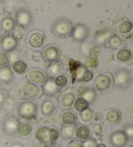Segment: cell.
<instances>
[{
  "mask_svg": "<svg viewBox=\"0 0 133 147\" xmlns=\"http://www.w3.org/2000/svg\"><path fill=\"white\" fill-rule=\"evenodd\" d=\"M80 97L84 98L88 102H91L95 100L96 94L92 89H86L81 93Z\"/></svg>",
  "mask_w": 133,
  "mask_h": 147,
  "instance_id": "484cf974",
  "label": "cell"
},
{
  "mask_svg": "<svg viewBox=\"0 0 133 147\" xmlns=\"http://www.w3.org/2000/svg\"><path fill=\"white\" fill-rule=\"evenodd\" d=\"M73 106L75 110L79 112H82L86 109H88L89 102L81 97H79L74 101Z\"/></svg>",
  "mask_w": 133,
  "mask_h": 147,
  "instance_id": "603a6c76",
  "label": "cell"
},
{
  "mask_svg": "<svg viewBox=\"0 0 133 147\" xmlns=\"http://www.w3.org/2000/svg\"><path fill=\"white\" fill-rule=\"evenodd\" d=\"M19 113L24 118H32L37 112V105L33 102L27 101L22 103L19 106Z\"/></svg>",
  "mask_w": 133,
  "mask_h": 147,
  "instance_id": "3957f363",
  "label": "cell"
},
{
  "mask_svg": "<svg viewBox=\"0 0 133 147\" xmlns=\"http://www.w3.org/2000/svg\"><path fill=\"white\" fill-rule=\"evenodd\" d=\"M59 55V50L54 45H48L43 49V57L47 61L50 62H53L57 60Z\"/></svg>",
  "mask_w": 133,
  "mask_h": 147,
  "instance_id": "ba28073f",
  "label": "cell"
},
{
  "mask_svg": "<svg viewBox=\"0 0 133 147\" xmlns=\"http://www.w3.org/2000/svg\"><path fill=\"white\" fill-rule=\"evenodd\" d=\"M121 113L119 110H110L107 114V119L112 124L118 123L121 120Z\"/></svg>",
  "mask_w": 133,
  "mask_h": 147,
  "instance_id": "44dd1931",
  "label": "cell"
},
{
  "mask_svg": "<svg viewBox=\"0 0 133 147\" xmlns=\"http://www.w3.org/2000/svg\"><path fill=\"white\" fill-rule=\"evenodd\" d=\"M132 29V24L127 20L121 19L117 23L116 31L120 34H126L129 33Z\"/></svg>",
  "mask_w": 133,
  "mask_h": 147,
  "instance_id": "4fadbf2b",
  "label": "cell"
},
{
  "mask_svg": "<svg viewBox=\"0 0 133 147\" xmlns=\"http://www.w3.org/2000/svg\"><path fill=\"white\" fill-rule=\"evenodd\" d=\"M96 141L94 139H88L84 142L83 147H96Z\"/></svg>",
  "mask_w": 133,
  "mask_h": 147,
  "instance_id": "74e56055",
  "label": "cell"
},
{
  "mask_svg": "<svg viewBox=\"0 0 133 147\" xmlns=\"http://www.w3.org/2000/svg\"><path fill=\"white\" fill-rule=\"evenodd\" d=\"M96 147H107L105 146V144H104L103 143H99L98 144H97Z\"/></svg>",
  "mask_w": 133,
  "mask_h": 147,
  "instance_id": "ee69618b",
  "label": "cell"
},
{
  "mask_svg": "<svg viewBox=\"0 0 133 147\" xmlns=\"http://www.w3.org/2000/svg\"><path fill=\"white\" fill-rule=\"evenodd\" d=\"M60 64H57V63H56V64H54L53 65H52V66L50 67V74H52V75H57L58 73H59L60 71Z\"/></svg>",
  "mask_w": 133,
  "mask_h": 147,
  "instance_id": "8d00e7d4",
  "label": "cell"
},
{
  "mask_svg": "<svg viewBox=\"0 0 133 147\" xmlns=\"http://www.w3.org/2000/svg\"><path fill=\"white\" fill-rule=\"evenodd\" d=\"M70 147H83V144H82L81 143H79V142L75 141L70 144Z\"/></svg>",
  "mask_w": 133,
  "mask_h": 147,
  "instance_id": "b9f144b4",
  "label": "cell"
},
{
  "mask_svg": "<svg viewBox=\"0 0 133 147\" xmlns=\"http://www.w3.org/2000/svg\"><path fill=\"white\" fill-rule=\"evenodd\" d=\"M29 43L33 47L38 48L41 47L44 42V37L43 34L38 32H33L29 36Z\"/></svg>",
  "mask_w": 133,
  "mask_h": 147,
  "instance_id": "9a60e30c",
  "label": "cell"
},
{
  "mask_svg": "<svg viewBox=\"0 0 133 147\" xmlns=\"http://www.w3.org/2000/svg\"><path fill=\"white\" fill-rule=\"evenodd\" d=\"M13 73L11 68L6 67L0 69V82L5 84H9L13 80Z\"/></svg>",
  "mask_w": 133,
  "mask_h": 147,
  "instance_id": "e0dca14e",
  "label": "cell"
},
{
  "mask_svg": "<svg viewBox=\"0 0 133 147\" xmlns=\"http://www.w3.org/2000/svg\"><path fill=\"white\" fill-rule=\"evenodd\" d=\"M17 126V121L14 118H9L5 123V128L9 132H13L16 131Z\"/></svg>",
  "mask_w": 133,
  "mask_h": 147,
  "instance_id": "f1b7e54d",
  "label": "cell"
},
{
  "mask_svg": "<svg viewBox=\"0 0 133 147\" xmlns=\"http://www.w3.org/2000/svg\"><path fill=\"white\" fill-rule=\"evenodd\" d=\"M114 84L117 87L125 88L129 84L131 80V74L129 70L120 69L116 72L114 77Z\"/></svg>",
  "mask_w": 133,
  "mask_h": 147,
  "instance_id": "7a4b0ae2",
  "label": "cell"
},
{
  "mask_svg": "<svg viewBox=\"0 0 133 147\" xmlns=\"http://www.w3.org/2000/svg\"><path fill=\"white\" fill-rule=\"evenodd\" d=\"M95 84L99 91H105L108 90L111 86V80L106 75H101L96 78Z\"/></svg>",
  "mask_w": 133,
  "mask_h": 147,
  "instance_id": "2e32d148",
  "label": "cell"
},
{
  "mask_svg": "<svg viewBox=\"0 0 133 147\" xmlns=\"http://www.w3.org/2000/svg\"><path fill=\"white\" fill-rule=\"evenodd\" d=\"M75 96L73 93H67L63 95L61 97L60 102V105L64 108H69L72 106L75 101Z\"/></svg>",
  "mask_w": 133,
  "mask_h": 147,
  "instance_id": "ffe728a7",
  "label": "cell"
},
{
  "mask_svg": "<svg viewBox=\"0 0 133 147\" xmlns=\"http://www.w3.org/2000/svg\"><path fill=\"white\" fill-rule=\"evenodd\" d=\"M93 130L96 134H99V133H101V130H102V127H101V125H96L94 126Z\"/></svg>",
  "mask_w": 133,
  "mask_h": 147,
  "instance_id": "ab89813d",
  "label": "cell"
},
{
  "mask_svg": "<svg viewBox=\"0 0 133 147\" xmlns=\"http://www.w3.org/2000/svg\"><path fill=\"white\" fill-rule=\"evenodd\" d=\"M103 119V114L100 112H97L95 114V116H94V120L97 122H99V121H101Z\"/></svg>",
  "mask_w": 133,
  "mask_h": 147,
  "instance_id": "f35d334b",
  "label": "cell"
},
{
  "mask_svg": "<svg viewBox=\"0 0 133 147\" xmlns=\"http://www.w3.org/2000/svg\"><path fill=\"white\" fill-rule=\"evenodd\" d=\"M60 121L64 126H71L75 125L77 121V116L71 110H64L60 114Z\"/></svg>",
  "mask_w": 133,
  "mask_h": 147,
  "instance_id": "52a82bcc",
  "label": "cell"
},
{
  "mask_svg": "<svg viewBox=\"0 0 133 147\" xmlns=\"http://www.w3.org/2000/svg\"><path fill=\"white\" fill-rule=\"evenodd\" d=\"M5 99V95L2 92H0V104L2 103Z\"/></svg>",
  "mask_w": 133,
  "mask_h": 147,
  "instance_id": "7bdbcfd3",
  "label": "cell"
},
{
  "mask_svg": "<svg viewBox=\"0 0 133 147\" xmlns=\"http://www.w3.org/2000/svg\"><path fill=\"white\" fill-rule=\"evenodd\" d=\"M90 136V130L88 126L79 125L76 129V137L81 141H85Z\"/></svg>",
  "mask_w": 133,
  "mask_h": 147,
  "instance_id": "ac0fdd59",
  "label": "cell"
},
{
  "mask_svg": "<svg viewBox=\"0 0 133 147\" xmlns=\"http://www.w3.org/2000/svg\"><path fill=\"white\" fill-rule=\"evenodd\" d=\"M54 104L53 103L52 101L46 100L44 101L42 105L41 110H42L43 114L48 115L53 112V110H54Z\"/></svg>",
  "mask_w": 133,
  "mask_h": 147,
  "instance_id": "83f0119b",
  "label": "cell"
},
{
  "mask_svg": "<svg viewBox=\"0 0 133 147\" xmlns=\"http://www.w3.org/2000/svg\"><path fill=\"white\" fill-rule=\"evenodd\" d=\"M23 92L26 93L30 97H37L40 94V89L38 86L29 81H24L21 84Z\"/></svg>",
  "mask_w": 133,
  "mask_h": 147,
  "instance_id": "8fae6325",
  "label": "cell"
},
{
  "mask_svg": "<svg viewBox=\"0 0 133 147\" xmlns=\"http://www.w3.org/2000/svg\"><path fill=\"white\" fill-rule=\"evenodd\" d=\"M116 58L120 62H129L132 58V53L129 49L124 48L119 49L116 53Z\"/></svg>",
  "mask_w": 133,
  "mask_h": 147,
  "instance_id": "d6986e66",
  "label": "cell"
},
{
  "mask_svg": "<svg viewBox=\"0 0 133 147\" xmlns=\"http://www.w3.org/2000/svg\"><path fill=\"white\" fill-rule=\"evenodd\" d=\"M16 131L20 138L26 139L31 136L33 126L28 122H21L18 124Z\"/></svg>",
  "mask_w": 133,
  "mask_h": 147,
  "instance_id": "7c38bea8",
  "label": "cell"
},
{
  "mask_svg": "<svg viewBox=\"0 0 133 147\" xmlns=\"http://www.w3.org/2000/svg\"><path fill=\"white\" fill-rule=\"evenodd\" d=\"M74 133H75V130H74L73 126H66L62 130V135L66 138H72L74 135Z\"/></svg>",
  "mask_w": 133,
  "mask_h": 147,
  "instance_id": "836d02e7",
  "label": "cell"
},
{
  "mask_svg": "<svg viewBox=\"0 0 133 147\" xmlns=\"http://www.w3.org/2000/svg\"><path fill=\"white\" fill-rule=\"evenodd\" d=\"M12 69L18 75H22L26 72L27 65L23 60H18L12 65Z\"/></svg>",
  "mask_w": 133,
  "mask_h": 147,
  "instance_id": "d4e9b609",
  "label": "cell"
},
{
  "mask_svg": "<svg viewBox=\"0 0 133 147\" xmlns=\"http://www.w3.org/2000/svg\"><path fill=\"white\" fill-rule=\"evenodd\" d=\"M73 29L71 22L66 18L58 20L53 25V31L58 36L64 37L71 34Z\"/></svg>",
  "mask_w": 133,
  "mask_h": 147,
  "instance_id": "6da1fadb",
  "label": "cell"
},
{
  "mask_svg": "<svg viewBox=\"0 0 133 147\" xmlns=\"http://www.w3.org/2000/svg\"><path fill=\"white\" fill-rule=\"evenodd\" d=\"M112 33L109 31L102 32L101 34L96 35V42L99 45H104L106 42H108L110 38L112 36Z\"/></svg>",
  "mask_w": 133,
  "mask_h": 147,
  "instance_id": "4316f807",
  "label": "cell"
},
{
  "mask_svg": "<svg viewBox=\"0 0 133 147\" xmlns=\"http://www.w3.org/2000/svg\"><path fill=\"white\" fill-rule=\"evenodd\" d=\"M10 62V58L7 53L0 51V68L6 67Z\"/></svg>",
  "mask_w": 133,
  "mask_h": 147,
  "instance_id": "4dcf8cb0",
  "label": "cell"
},
{
  "mask_svg": "<svg viewBox=\"0 0 133 147\" xmlns=\"http://www.w3.org/2000/svg\"><path fill=\"white\" fill-rule=\"evenodd\" d=\"M126 135L132 138V135H133V130H132V126H129L128 127L126 130Z\"/></svg>",
  "mask_w": 133,
  "mask_h": 147,
  "instance_id": "60d3db41",
  "label": "cell"
},
{
  "mask_svg": "<svg viewBox=\"0 0 133 147\" xmlns=\"http://www.w3.org/2000/svg\"><path fill=\"white\" fill-rule=\"evenodd\" d=\"M1 44L3 50L7 52H11L16 49L18 41L13 34H7L2 38Z\"/></svg>",
  "mask_w": 133,
  "mask_h": 147,
  "instance_id": "9c48e42d",
  "label": "cell"
},
{
  "mask_svg": "<svg viewBox=\"0 0 133 147\" xmlns=\"http://www.w3.org/2000/svg\"><path fill=\"white\" fill-rule=\"evenodd\" d=\"M55 83L56 86L58 88H63L67 85L68 80L64 75H60L57 76L55 79Z\"/></svg>",
  "mask_w": 133,
  "mask_h": 147,
  "instance_id": "1f68e13d",
  "label": "cell"
},
{
  "mask_svg": "<svg viewBox=\"0 0 133 147\" xmlns=\"http://www.w3.org/2000/svg\"><path fill=\"white\" fill-rule=\"evenodd\" d=\"M32 15L26 10H20L16 14L17 24L22 28H26L29 26L32 22Z\"/></svg>",
  "mask_w": 133,
  "mask_h": 147,
  "instance_id": "5b68a950",
  "label": "cell"
},
{
  "mask_svg": "<svg viewBox=\"0 0 133 147\" xmlns=\"http://www.w3.org/2000/svg\"><path fill=\"white\" fill-rule=\"evenodd\" d=\"M28 77L33 82L40 85L45 84L48 80L46 73L43 72L42 70L38 69L31 70L28 74Z\"/></svg>",
  "mask_w": 133,
  "mask_h": 147,
  "instance_id": "8992f818",
  "label": "cell"
},
{
  "mask_svg": "<svg viewBox=\"0 0 133 147\" xmlns=\"http://www.w3.org/2000/svg\"><path fill=\"white\" fill-rule=\"evenodd\" d=\"M121 39L116 34H112L108 41V44L111 48L119 47L121 45Z\"/></svg>",
  "mask_w": 133,
  "mask_h": 147,
  "instance_id": "f546056e",
  "label": "cell"
},
{
  "mask_svg": "<svg viewBox=\"0 0 133 147\" xmlns=\"http://www.w3.org/2000/svg\"><path fill=\"white\" fill-rule=\"evenodd\" d=\"M92 111L89 109H86V110L82 111L81 113V119L84 122H90L92 119Z\"/></svg>",
  "mask_w": 133,
  "mask_h": 147,
  "instance_id": "d6a6232c",
  "label": "cell"
},
{
  "mask_svg": "<svg viewBox=\"0 0 133 147\" xmlns=\"http://www.w3.org/2000/svg\"><path fill=\"white\" fill-rule=\"evenodd\" d=\"M35 136L37 140L42 143H45L50 142L49 129L46 127H38L35 131Z\"/></svg>",
  "mask_w": 133,
  "mask_h": 147,
  "instance_id": "5bb4252c",
  "label": "cell"
},
{
  "mask_svg": "<svg viewBox=\"0 0 133 147\" xmlns=\"http://www.w3.org/2000/svg\"><path fill=\"white\" fill-rule=\"evenodd\" d=\"M93 76L94 75L92 71L85 69L83 73V74H82L79 80L83 81V82H89V81L92 79Z\"/></svg>",
  "mask_w": 133,
  "mask_h": 147,
  "instance_id": "e575fe53",
  "label": "cell"
},
{
  "mask_svg": "<svg viewBox=\"0 0 133 147\" xmlns=\"http://www.w3.org/2000/svg\"><path fill=\"white\" fill-rule=\"evenodd\" d=\"M43 92L48 95H54L57 92V86H56L55 81L50 80L43 85Z\"/></svg>",
  "mask_w": 133,
  "mask_h": 147,
  "instance_id": "7402d4cb",
  "label": "cell"
},
{
  "mask_svg": "<svg viewBox=\"0 0 133 147\" xmlns=\"http://www.w3.org/2000/svg\"><path fill=\"white\" fill-rule=\"evenodd\" d=\"M70 34L75 41L83 42L89 36V29L84 24H78L76 26L73 27Z\"/></svg>",
  "mask_w": 133,
  "mask_h": 147,
  "instance_id": "277c9868",
  "label": "cell"
},
{
  "mask_svg": "<svg viewBox=\"0 0 133 147\" xmlns=\"http://www.w3.org/2000/svg\"><path fill=\"white\" fill-rule=\"evenodd\" d=\"M1 27L5 31H12L15 28V22L11 18H5L2 20L1 22Z\"/></svg>",
  "mask_w": 133,
  "mask_h": 147,
  "instance_id": "cb8c5ba5",
  "label": "cell"
},
{
  "mask_svg": "<svg viewBox=\"0 0 133 147\" xmlns=\"http://www.w3.org/2000/svg\"><path fill=\"white\" fill-rule=\"evenodd\" d=\"M128 137L126 134L122 131H117L113 133L111 137V144L114 147H122L126 144Z\"/></svg>",
  "mask_w": 133,
  "mask_h": 147,
  "instance_id": "30bf717a",
  "label": "cell"
},
{
  "mask_svg": "<svg viewBox=\"0 0 133 147\" xmlns=\"http://www.w3.org/2000/svg\"><path fill=\"white\" fill-rule=\"evenodd\" d=\"M59 137V131L56 128L49 129V138L50 141H55Z\"/></svg>",
  "mask_w": 133,
  "mask_h": 147,
  "instance_id": "d590c367",
  "label": "cell"
}]
</instances>
